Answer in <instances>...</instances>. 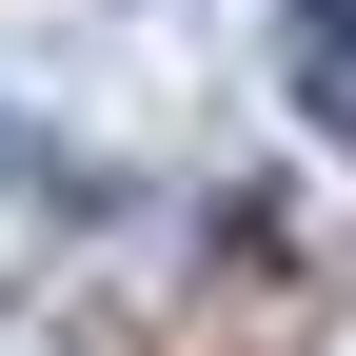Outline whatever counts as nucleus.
I'll use <instances>...</instances> for the list:
<instances>
[{
    "instance_id": "nucleus-1",
    "label": "nucleus",
    "mask_w": 356,
    "mask_h": 356,
    "mask_svg": "<svg viewBox=\"0 0 356 356\" xmlns=\"http://www.w3.org/2000/svg\"><path fill=\"white\" fill-rule=\"evenodd\" d=\"M277 60H297V119L356 159V0H277Z\"/></svg>"
}]
</instances>
